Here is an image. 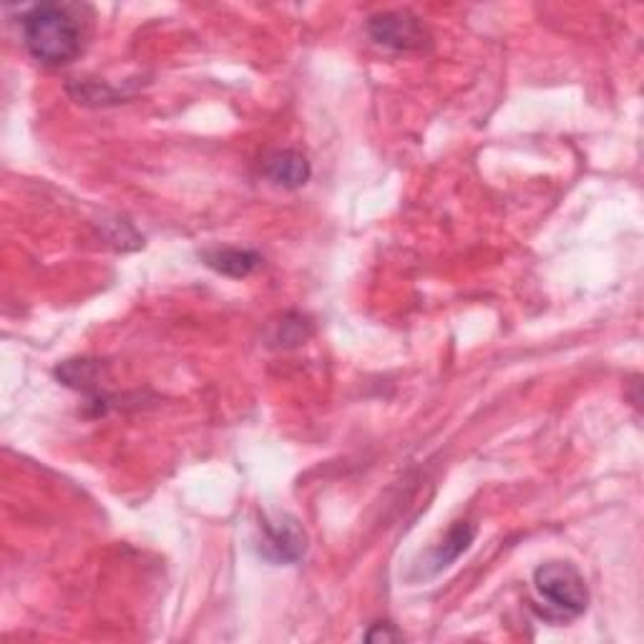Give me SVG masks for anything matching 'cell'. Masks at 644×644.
Here are the masks:
<instances>
[{
    "label": "cell",
    "mask_w": 644,
    "mask_h": 644,
    "mask_svg": "<svg viewBox=\"0 0 644 644\" xmlns=\"http://www.w3.org/2000/svg\"><path fill=\"white\" fill-rule=\"evenodd\" d=\"M23 43L36 61L46 66H66L81 54L83 31L68 5H33L21 19Z\"/></svg>",
    "instance_id": "cell-1"
},
{
    "label": "cell",
    "mask_w": 644,
    "mask_h": 644,
    "mask_svg": "<svg viewBox=\"0 0 644 644\" xmlns=\"http://www.w3.org/2000/svg\"><path fill=\"white\" fill-rule=\"evenodd\" d=\"M534 587L541 602V617L554 622L577 620L589 607V587L584 574L569 562H546L534 572Z\"/></svg>",
    "instance_id": "cell-2"
},
{
    "label": "cell",
    "mask_w": 644,
    "mask_h": 644,
    "mask_svg": "<svg viewBox=\"0 0 644 644\" xmlns=\"http://www.w3.org/2000/svg\"><path fill=\"white\" fill-rule=\"evenodd\" d=\"M368 36H371L377 46L400 50V54L426 48L428 41H431L426 25L408 11H385L373 15V19L368 21Z\"/></svg>",
    "instance_id": "cell-3"
},
{
    "label": "cell",
    "mask_w": 644,
    "mask_h": 644,
    "mask_svg": "<svg viewBox=\"0 0 644 644\" xmlns=\"http://www.w3.org/2000/svg\"><path fill=\"white\" fill-rule=\"evenodd\" d=\"M257 549L272 564H295L307 552V536L297 519L282 513L280 519H262Z\"/></svg>",
    "instance_id": "cell-4"
},
{
    "label": "cell",
    "mask_w": 644,
    "mask_h": 644,
    "mask_svg": "<svg viewBox=\"0 0 644 644\" xmlns=\"http://www.w3.org/2000/svg\"><path fill=\"white\" fill-rule=\"evenodd\" d=\"M262 174L270 179L274 187L282 189H300L310 182V161L305 154L295 149H274L262 161Z\"/></svg>",
    "instance_id": "cell-5"
},
{
    "label": "cell",
    "mask_w": 644,
    "mask_h": 644,
    "mask_svg": "<svg viewBox=\"0 0 644 644\" xmlns=\"http://www.w3.org/2000/svg\"><path fill=\"white\" fill-rule=\"evenodd\" d=\"M202 260L210 270L235 280L250 278V274L262 264L260 252L242 250V247H214V250L202 252Z\"/></svg>",
    "instance_id": "cell-6"
},
{
    "label": "cell",
    "mask_w": 644,
    "mask_h": 644,
    "mask_svg": "<svg viewBox=\"0 0 644 644\" xmlns=\"http://www.w3.org/2000/svg\"><path fill=\"white\" fill-rule=\"evenodd\" d=\"M476 539V527L468 521H456L449 536L441 541V546L431 554V574H438L459 560L463 552H468V546L474 544Z\"/></svg>",
    "instance_id": "cell-7"
},
{
    "label": "cell",
    "mask_w": 644,
    "mask_h": 644,
    "mask_svg": "<svg viewBox=\"0 0 644 644\" xmlns=\"http://www.w3.org/2000/svg\"><path fill=\"white\" fill-rule=\"evenodd\" d=\"M101 373H104V368H101L99 360H66L56 368V375L58 381L68 388L74 391H83V393H91V391H99L101 388Z\"/></svg>",
    "instance_id": "cell-8"
},
{
    "label": "cell",
    "mask_w": 644,
    "mask_h": 644,
    "mask_svg": "<svg viewBox=\"0 0 644 644\" xmlns=\"http://www.w3.org/2000/svg\"><path fill=\"white\" fill-rule=\"evenodd\" d=\"M310 332H313L310 323H307L303 315H287L280 325L278 342L280 346H300V342L310 338Z\"/></svg>",
    "instance_id": "cell-9"
},
{
    "label": "cell",
    "mask_w": 644,
    "mask_h": 644,
    "mask_svg": "<svg viewBox=\"0 0 644 644\" xmlns=\"http://www.w3.org/2000/svg\"><path fill=\"white\" fill-rule=\"evenodd\" d=\"M365 640H368V642H377V640L393 642V640H403V634H400V632H395L391 624H375L373 630L365 634Z\"/></svg>",
    "instance_id": "cell-10"
}]
</instances>
